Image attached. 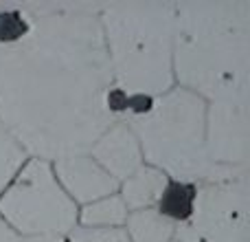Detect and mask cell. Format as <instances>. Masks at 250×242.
Here are the masks:
<instances>
[{"mask_svg":"<svg viewBox=\"0 0 250 242\" xmlns=\"http://www.w3.org/2000/svg\"><path fill=\"white\" fill-rule=\"evenodd\" d=\"M99 4H0V123L26 156L88 152L114 123Z\"/></svg>","mask_w":250,"mask_h":242,"instance_id":"1","label":"cell"},{"mask_svg":"<svg viewBox=\"0 0 250 242\" xmlns=\"http://www.w3.org/2000/svg\"><path fill=\"white\" fill-rule=\"evenodd\" d=\"M173 84L207 104H248V0L173 2Z\"/></svg>","mask_w":250,"mask_h":242,"instance_id":"2","label":"cell"},{"mask_svg":"<svg viewBox=\"0 0 250 242\" xmlns=\"http://www.w3.org/2000/svg\"><path fill=\"white\" fill-rule=\"evenodd\" d=\"M112 84L125 97H158L173 88V2L97 7Z\"/></svg>","mask_w":250,"mask_h":242,"instance_id":"3","label":"cell"},{"mask_svg":"<svg viewBox=\"0 0 250 242\" xmlns=\"http://www.w3.org/2000/svg\"><path fill=\"white\" fill-rule=\"evenodd\" d=\"M136 134L147 165L165 172L171 181L213 183L246 174L213 165L207 156V101L180 86L154 97L143 115L123 119Z\"/></svg>","mask_w":250,"mask_h":242,"instance_id":"4","label":"cell"},{"mask_svg":"<svg viewBox=\"0 0 250 242\" xmlns=\"http://www.w3.org/2000/svg\"><path fill=\"white\" fill-rule=\"evenodd\" d=\"M77 212L44 159L29 156L0 192V218L18 238H66L77 227Z\"/></svg>","mask_w":250,"mask_h":242,"instance_id":"5","label":"cell"},{"mask_svg":"<svg viewBox=\"0 0 250 242\" xmlns=\"http://www.w3.org/2000/svg\"><path fill=\"white\" fill-rule=\"evenodd\" d=\"M250 172L198 185L191 216L176 227L173 242H248Z\"/></svg>","mask_w":250,"mask_h":242,"instance_id":"6","label":"cell"},{"mask_svg":"<svg viewBox=\"0 0 250 242\" xmlns=\"http://www.w3.org/2000/svg\"><path fill=\"white\" fill-rule=\"evenodd\" d=\"M207 156L213 165L248 169L250 113L248 104H207Z\"/></svg>","mask_w":250,"mask_h":242,"instance_id":"7","label":"cell"},{"mask_svg":"<svg viewBox=\"0 0 250 242\" xmlns=\"http://www.w3.org/2000/svg\"><path fill=\"white\" fill-rule=\"evenodd\" d=\"M51 165L57 183L77 207L119 192V183L88 152L64 156V159L53 161Z\"/></svg>","mask_w":250,"mask_h":242,"instance_id":"8","label":"cell"},{"mask_svg":"<svg viewBox=\"0 0 250 242\" xmlns=\"http://www.w3.org/2000/svg\"><path fill=\"white\" fill-rule=\"evenodd\" d=\"M88 154L110 174L117 183L125 181L129 174H134L143 163V150L136 134L132 132L123 119L114 121L99 139L90 145Z\"/></svg>","mask_w":250,"mask_h":242,"instance_id":"9","label":"cell"},{"mask_svg":"<svg viewBox=\"0 0 250 242\" xmlns=\"http://www.w3.org/2000/svg\"><path fill=\"white\" fill-rule=\"evenodd\" d=\"M169 183V176L160 172L154 165L143 163L134 174H129L125 181L119 183L121 200L125 203L127 212H141V209H151L158 205L165 187Z\"/></svg>","mask_w":250,"mask_h":242,"instance_id":"10","label":"cell"},{"mask_svg":"<svg viewBox=\"0 0 250 242\" xmlns=\"http://www.w3.org/2000/svg\"><path fill=\"white\" fill-rule=\"evenodd\" d=\"M123 231L129 242H173L176 238V225L156 207L129 212Z\"/></svg>","mask_w":250,"mask_h":242,"instance_id":"11","label":"cell"},{"mask_svg":"<svg viewBox=\"0 0 250 242\" xmlns=\"http://www.w3.org/2000/svg\"><path fill=\"white\" fill-rule=\"evenodd\" d=\"M127 214L129 212L121 196L112 194L79 207L77 227H83V229H123Z\"/></svg>","mask_w":250,"mask_h":242,"instance_id":"12","label":"cell"},{"mask_svg":"<svg viewBox=\"0 0 250 242\" xmlns=\"http://www.w3.org/2000/svg\"><path fill=\"white\" fill-rule=\"evenodd\" d=\"M195 194H198V183L171 181V178H169V183H167V187H165L156 209L178 227L191 216V212H193Z\"/></svg>","mask_w":250,"mask_h":242,"instance_id":"13","label":"cell"},{"mask_svg":"<svg viewBox=\"0 0 250 242\" xmlns=\"http://www.w3.org/2000/svg\"><path fill=\"white\" fill-rule=\"evenodd\" d=\"M29 156L24 154V150L16 143L9 130L0 123V192L7 187V183L11 181L13 174L20 169V165Z\"/></svg>","mask_w":250,"mask_h":242,"instance_id":"14","label":"cell"},{"mask_svg":"<svg viewBox=\"0 0 250 242\" xmlns=\"http://www.w3.org/2000/svg\"><path fill=\"white\" fill-rule=\"evenodd\" d=\"M66 242H129L123 229H83V227H75Z\"/></svg>","mask_w":250,"mask_h":242,"instance_id":"15","label":"cell"},{"mask_svg":"<svg viewBox=\"0 0 250 242\" xmlns=\"http://www.w3.org/2000/svg\"><path fill=\"white\" fill-rule=\"evenodd\" d=\"M0 242H20V238L9 229V225L2 220V218H0Z\"/></svg>","mask_w":250,"mask_h":242,"instance_id":"16","label":"cell"},{"mask_svg":"<svg viewBox=\"0 0 250 242\" xmlns=\"http://www.w3.org/2000/svg\"><path fill=\"white\" fill-rule=\"evenodd\" d=\"M20 242H66L60 236H38V238H20Z\"/></svg>","mask_w":250,"mask_h":242,"instance_id":"17","label":"cell"}]
</instances>
